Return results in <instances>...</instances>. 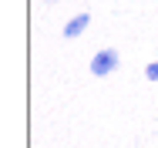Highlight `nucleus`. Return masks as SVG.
Wrapping results in <instances>:
<instances>
[{
    "label": "nucleus",
    "mask_w": 158,
    "mask_h": 148,
    "mask_svg": "<svg viewBox=\"0 0 158 148\" xmlns=\"http://www.w3.org/2000/svg\"><path fill=\"white\" fill-rule=\"evenodd\" d=\"M145 78L148 81H158V61H148L145 64Z\"/></svg>",
    "instance_id": "nucleus-3"
},
{
    "label": "nucleus",
    "mask_w": 158,
    "mask_h": 148,
    "mask_svg": "<svg viewBox=\"0 0 158 148\" xmlns=\"http://www.w3.org/2000/svg\"><path fill=\"white\" fill-rule=\"evenodd\" d=\"M88 24H91V14H74L67 24H64V37L67 40H74V37H81L84 30H88Z\"/></svg>",
    "instance_id": "nucleus-2"
},
{
    "label": "nucleus",
    "mask_w": 158,
    "mask_h": 148,
    "mask_svg": "<svg viewBox=\"0 0 158 148\" xmlns=\"http://www.w3.org/2000/svg\"><path fill=\"white\" fill-rule=\"evenodd\" d=\"M118 64H121V54H118L114 47H101L94 57H91L88 67H91V74H94V78H108V74H114V71H118Z\"/></svg>",
    "instance_id": "nucleus-1"
},
{
    "label": "nucleus",
    "mask_w": 158,
    "mask_h": 148,
    "mask_svg": "<svg viewBox=\"0 0 158 148\" xmlns=\"http://www.w3.org/2000/svg\"><path fill=\"white\" fill-rule=\"evenodd\" d=\"M44 3H57V0H44Z\"/></svg>",
    "instance_id": "nucleus-4"
}]
</instances>
